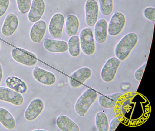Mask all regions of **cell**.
<instances>
[{
  "label": "cell",
  "instance_id": "obj_21",
  "mask_svg": "<svg viewBox=\"0 0 155 131\" xmlns=\"http://www.w3.org/2000/svg\"><path fill=\"white\" fill-rule=\"evenodd\" d=\"M79 21L78 17L73 14H68L66 19L65 31L67 35L72 36L76 35L79 28Z\"/></svg>",
  "mask_w": 155,
  "mask_h": 131
},
{
  "label": "cell",
  "instance_id": "obj_14",
  "mask_svg": "<svg viewBox=\"0 0 155 131\" xmlns=\"http://www.w3.org/2000/svg\"><path fill=\"white\" fill-rule=\"evenodd\" d=\"M19 25V20L16 15L9 13L5 18L2 27V33L5 36H10L16 32Z\"/></svg>",
  "mask_w": 155,
  "mask_h": 131
},
{
  "label": "cell",
  "instance_id": "obj_4",
  "mask_svg": "<svg viewBox=\"0 0 155 131\" xmlns=\"http://www.w3.org/2000/svg\"><path fill=\"white\" fill-rule=\"evenodd\" d=\"M120 63V60L117 57H111L106 62L101 72V78L104 82H108L114 79Z\"/></svg>",
  "mask_w": 155,
  "mask_h": 131
},
{
  "label": "cell",
  "instance_id": "obj_30",
  "mask_svg": "<svg viewBox=\"0 0 155 131\" xmlns=\"http://www.w3.org/2000/svg\"><path fill=\"white\" fill-rule=\"evenodd\" d=\"M120 119L117 117H114L113 118L110 124H109V131H114L117 129V126H118L119 124L120 123Z\"/></svg>",
  "mask_w": 155,
  "mask_h": 131
},
{
  "label": "cell",
  "instance_id": "obj_29",
  "mask_svg": "<svg viewBox=\"0 0 155 131\" xmlns=\"http://www.w3.org/2000/svg\"><path fill=\"white\" fill-rule=\"evenodd\" d=\"M147 63V62H145L142 66L138 68L135 72L134 76H135L136 80H137V81H140L141 80L143 73H144V71H145Z\"/></svg>",
  "mask_w": 155,
  "mask_h": 131
},
{
  "label": "cell",
  "instance_id": "obj_18",
  "mask_svg": "<svg viewBox=\"0 0 155 131\" xmlns=\"http://www.w3.org/2000/svg\"><path fill=\"white\" fill-rule=\"evenodd\" d=\"M57 126L62 131H79L78 125L65 115L59 116L56 120Z\"/></svg>",
  "mask_w": 155,
  "mask_h": 131
},
{
  "label": "cell",
  "instance_id": "obj_25",
  "mask_svg": "<svg viewBox=\"0 0 155 131\" xmlns=\"http://www.w3.org/2000/svg\"><path fill=\"white\" fill-rule=\"evenodd\" d=\"M100 9L101 13L104 15H109L113 11V0H98Z\"/></svg>",
  "mask_w": 155,
  "mask_h": 131
},
{
  "label": "cell",
  "instance_id": "obj_5",
  "mask_svg": "<svg viewBox=\"0 0 155 131\" xmlns=\"http://www.w3.org/2000/svg\"><path fill=\"white\" fill-rule=\"evenodd\" d=\"M125 23L126 18L124 14L120 12H115L108 25L109 34L111 36L117 35L123 30Z\"/></svg>",
  "mask_w": 155,
  "mask_h": 131
},
{
  "label": "cell",
  "instance_id": "obj_3",
  "mask_svg": "<svg viewBox=\"0 0 155 131\" xmlns=\"http://www.w3.org/2000/svg\"><path fill=\"white\" fill-rule=\"evenodd\" d=\"M79 39L80 46L84 53L87 55L93 54L96 50V45L91 29L88 27L82 29Z\"/></svg>",
  "mask_w": 155,
  "mask_h": 131
},
{
  "label": "cell",
  "instance_id": "obj_33",
  "mask_svg": "<svg viewBox=\"0 0 155 131\" xmlns=\"http://www.w3.org/2000/svg\"><path fill=\"white\" fill-rule=\"evenodd\" d=\"M0 47H1V43H0Z\"/></svg>",
  "mask_w": 155,
  "mask_h": 131
},
{
  "label": "cell",
  "instance_id": "obj_17",
  "mask_svg": "<svg viewBox=\"0 0 155 131\" xmlns=\"http://www.w3.org/2000/svg\"><path fill=\"white\" fill-rule=\"evenodd\" d=\"M108 33V23L105 19L97 21L95 26V38L97 42L103 44L107 40Z\"/></svg>",
  "mask_w": 155,
  "mask_h": 131
},
{
  "label": "cell",
  "instance_id": "obj_22",
  "mask_svg": "<svg viewBox=\"0 0 155 131\" xmlns=\"http://www.w3.org/2000/svg\"><path fill=\"white\" fill-rule=\"evenodd\" d=\"M0 123L8 129H12L16 126L15 118L6 108L0 107Z\"/></svg>",
  "mask_w": 155,
  "mask_h": 131
},
{
  "label": "cell",
  "instance_id": "obj_8",
  "mask_svg": "<svg viewBox=\"0 0 155 131\" xmlns=\"http://www.w3.org/2000/svg\"><path fill=\"white\" fill-rule=\"evenodd\" d=\"M91 75V71L89 67H81L75 71L71 76L69 79L70 85L74 88L80 87Z\"/></svg>",
  "mask_w": 155,
  "mask_h": 131
},
{
  "label": "cell",
  "instance_id": "obj_12",
  "mask_svg": "<svg viewBox=\"0 0 155 131\" xmlns=\"http://www.w3.org/2000/svg\"><path fill=\"white\" fill-rule=\"evenodd\" d=\"M12 55L14 60L20 63L28 66H33L38 62L36 57L30 53L26 52L20 49L14 48L12 52Z\"/></svg>",
  "mask_w": 155,
  "mask_h": 131
},
{
  "label": "cell",
  "instance_id": "obj_9",
  "mask_svg": "<svg viewBox=\"0 0 155 131\" xmlns=\"http://www.w3.org/2000/svg\"><path fill=\"white\" fill-rule=\"evenodd\" d=\"M86 22L89 26L95 25L98 20L99 6L96 0H87L85 4Z\"/></svg>",
  "mask_w": 155,
  "mask_h": 131
},
{
  "label": "cell",
  "instance_id": "obj_7",
  "mask_svg": "<svg viewBox=\"0 0 155 131\" xmlns=\"http://www.w3.org/2000/svg\"><path fill=\"white\" fill-rule=\"evenodd\" d=\"M0 100L20 106L23 103L24 98L21 94L9 87L0 86Z\"/></svg>",
  "mask_w": 155,
  "mask_h": 131
},
{
  "label": "cell",
  "instance_id": "obj_15",
  "mask_svg": "<svg viewBox=\"0 0 155 131\" xmlns=\"http://www.w3.org/2000/svg\"><path fill=\"white\" fill-rule=\"evenodd\" d=\"M47 29V24L42 20L35 22L31 29L30 36L32 42L40 43L45 35Z\"/></svg>",
  "mask_w": 155,
  "mask_h": 131
},
{
  "label": "cell",
  "instance_id": "obj_1",
  "mask_svg": "<svg viewBox=\"0 0 155 131\" xmlns=\"http://www.w3.org/2000/svg\"><path fill=\"white\" fill-rule=\"evenodd\" d=\"M138 41V36L134 32L129 33L123 36L115 48L116 57L124 61L128 56Z\"/></svg>",
  "mask_w": 155,
  "mask_h": 131
},
{
  "label": "cell",
  "instance_id": "obj_6",
  "mask_svg": "<svg viewBox=\"0 0 155 131\" xmlns=\"http://www.w3.org/2000/svg\"><path fill=\"white\" fill-rule=\"evenodd\" d=\"M64 22V15L60 13L55 14L51 17L49 24L48 29L50 34L53 38L61 37Z\"/></svg>",
  "mask_w": 155,
  "mask_h": 131
},
{
  "label": "cell",
  "instance_id": "obj_23",
  "mask_svg": "<svg viewBox=\"0 0 155 131\" xmlns=\"http://www.w3.org/2000/svg\"><path fill=\"white\" fill-rule=\"evenodd\" d=\"M68 49L71 56L77 57L80 53V42L79 36L75 35L71 36L68 42Z\"/></svg>",
  "mask_w": 155,
  "mask_h": 131
},
{
  "label": "cell",
  "instance_id": "obj_28",
  "mask_svg": "<svg viewBox=\"0 0 155 131\" xmlns=\"http://www.w3.org/2000/svg\"><path fill=\"white\" fill-rule=\"evenodd\" d=\"M10 4V0H0V17L7 12Z\"/></svg>",
  "mask_w": 155,
  "mask_h": 131
},
{
  "label": "cell",
  "instance_id": "obj_2",
  "mask_svg": "<svg viewBox=\"0 0 155 131\" xmlns=\"http://www.w3.org/2000/svg\"><path fill=\"white\" fill-rule=\"evenodd\" d=\"M97 96V93L92 89L88 88L85 90L75 103V110L77 113L81 117L85 116Z\"/></svg>",
  "mask_w": 155,
  "mask_h": 131
},
{
  "label": "cell",
  "instance_id": "obj_32",
  "mask_svg": "<svg viewBox=\"0 0 155 131\" xmlns=\"http://www.w3.org/2000/svg\"><path fill=\"white\" fill-rule=\"evenodd\" d=\"M34 131H45V130H38V129H37V130H34Z\"/></svg>",
  "mask_w": 155,
  "mask_h": 131
},
{
  "label": "cell",
  "instance_id": "obj_27",
  "mask_svg": "<svg viewBox=\"0 0 155 131\" xmlns=\"http://www.w3.org/2000/svg\"><path fill=\"white\" fill-rule=\"evenodd\" d=\"M144 15L148 20L154 22L155 21V8L153 7L146 8L144 11Z\"/></svg>",
  "mask_w": 155,
  "mask_h": 131
},
{
  "label": "cell",
  "instance_id": "obj_26",
  "mask_svg": "<svg viewBox=\"0 0 155 131\" xmlns=\"http://www.w3.org/2000/svg\"><path fill=\"white\" fill-rule=\"evenodd\" d=\"M17 5L21 12L26 14L29 12L31 6V0H17Z\"/></svg>",
  "mask_w": 155,
  "mask_h": 131
},
{
  "label": "cell",
  "instance_id": "obj_16",
  "mask_svg": "<svg viewBox=\"0 0 155 131\" xmlns=\"http://www.w3.org/2000/svg\"><path fill=\"white\" fill-rule=\"evenodd\" d=\"M45 49L49 52L54 53H61L68 50V44L63 40L46 39L43 42Z\"/></svg>",
  "mask_w": 155,
  "mask_h": 131
},
{
  "label": "cell",
  "instance_id": "obj_24",
  "mask_svg": "<svg viewBox=\"0 0 155 131\" xmlns=\"http://www.w3.org/2000/svg\"><path fill=\"white\" fill-rule=\"evenodd\" d=\"M95 123L98 131H108V120L107 115L104 112H99L97 113L95 118Z\"/></svg>",
  "mask_w": 155,
  "mask_h": 131
},
{
  "label": "cell",
  "instance_id": "obj_31",
  "mask_svg": "<svg viewBox=\"0 0 155 131\" xmlns=\"http://www.w3.org/2000/svg\"><path fill=\"white\" fill-rule=\"evenodd\" d=\"M2 76H3V72H2V66L1 64L0 63V83L1 82Z\"/></svg>",
  "mask_w": 155,
  "mask_h": 131
},
{
  "label": "cell",
  "instance_id": "obj_11",
  "mask_svg": "<svg viewBox=\"0 0 155 131\" xmlns=\"http://www.w3.org/2000/svg\"><path fill=\"white\" fill-rule=\"evenodd\" d=\"M33 75L38 82L45 85H52L56 81V76L54 74L39 66L34 67Z\"/></svg>",
  "mask_w": 155,
  "mask_h": 131
},
{
  "label": "cell",
  "instance_id": "obj_10",
  "mask_svg": "<svg viewBox=\"0 0 155 131\" xmlns=\"http://www.w3.org/2000/svg\"><path fill=\"white\" fill-rule=\"evenodd\" d=\"M44 107V102L40 98L33 99L30 103L25 111V118L29 121L35 120L42 112Z\"/></svg>",
  "mask_w": 155,
  "mask_h": 131
},
{
  "label": "cell",
  "instance_id": "obj_13",
  "mask_svg": "<svg viewBox=\"0 0 155 131\" xmlns=\"http://www.w3.org/2000/svg\"><path fill=\"white\" fill-rule=\"evenodd\" d=\"M45 10V3L43 0H32L28 12V18L31 22L35 23L40 20Z\"/></svg>",
  "mask_w": 155,
  "mask_h": 131
},
{
  "label": "cell",
  "instance_id": "obj_20",
  "mask_svg": "<svg viewBox=\"0 0 155 131\" xmlns=\"http://www.w3.org/2000/svg\"><path fill=\"white\" fill-rule=\"evenodd\" d=\"M122 95L121 93L117 92L107 95H100L98 98L99 103L104 108H113L115 107L118 100Z\"/></svg>",
  "mask_w": 155,
  "mask_h": 131
},
{
  "label": "cell",
  "instance_id": "obj_19",
  "mask_svg": "<svg viewBox=\"0 0 155 131\" xmlns=\"http://www.w3.org/2000/svg\"><path fill=\"white\" fill-rule=\"evenodd\" d=\"M5 83L9 88L21 94L25 93L28 90V86L26 83L16 76H9L6 79Z\"/></svg>",
  "mask_w": 155,
  "mask_h": 131
}]
</instances>
